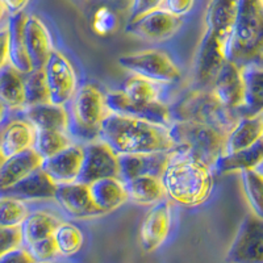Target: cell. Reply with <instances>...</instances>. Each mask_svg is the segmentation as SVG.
Here are the masks:
<instances>
[{"label": "cell", "mask_w": 263, "mask_h": 263, "mask_svg": "<svg viewBox=\"0 0 263 263\" xmlns=\"http://www.w3.org/2000/svg\"><path fill=\"white\" fill-rule=\"evenodd\" d=\"M248 204L253 215L263 220V175L258 170H249L239 174Z\"/></svg>", "instance_id": "cell-36"}, {"label": "cell", "mask_w": 263, "mask_h": 263, "mask_svg": "<svg viewBox=\"0 0 263 263\" xmlns=\"http://www.w3.org/2000/svg\"><path fill=\"white\" fill-rule=\"evenodd\" d=\"M125 183L128 199L138 205H156L166 200V191L158 177H140Z\"/></svg>", "instance_id": "cell-29"}, {"label": "cell", "mask_w": 263, "mask_h": 263, "mask_svg": "<svg viewBox=\"0 0 263 263\" xmlns=\"http://www.w3.org/2000/svg\"><path fill=\"white\" fill-rule=\"evenodd\" d=\"M71 144L74 142L69 137V133L55 130H36L33 150L45 161L65 150L66 147H69Z\"/></svg>", "instance_id": "cell-35"}, {"label": "cell", "mask_w": 263, "mask_h": 263, "mask_svg": "<svg viewBox=\"0 0 263 263\" xmlns=\"http://www.w3.org/2000/svg\"><path fill=\"white\" fill-rule=\"evenodd\" d=\"M27 250L34 258L37 263L49 262V260L58 255L57 246H55L53 237H49V238L42 239V241H39V242L28 246Z\"/></svg>", "instance_id": "cell-39"}, {"label": "cell", "mask_w": 263, "mask_h": 263, "mask_svg": "<svg viewBox=\"0 0 263 263\" xmlns=\"http://www.w3.org/2000/svg\"><path fill=\"white\" fill-rule=\"evenodd\" d=\"M29 213L24 201L0 197V228H20Z\"/></svg>", "instance_id": "cell-38"}, {"label": "cell", "mask_w": 263, "mask_h": 263, "mask_svg": "<svg viewBox=\"0 0 263 263\" xmlns=\"http://www.w3.org/2000/svg\"><path fill=\"white\" fill-rule=\"evenodd\" d=\"M238 12V2L215 0L210 2L205 9V30L215 33L218 39L228 45Z\"/></svg>", "instance_id": "cell-25"}, {"label": "cell", "mask_w": 263, "mask_h": 263, "mask_svg": "<svg viewBox=\"0 0 263 263\" xmlns=\"http://www.w3.org/2000/svg\"><path fill=\"white\" fill-rule=\"evenodd\" d=\"M257 170L259 171V173L262 174V175H263V162H262V163L259 164V166H258V168H257Z\"/></svg>", "instance_id": "cell-49"}, {"label": "cell", "mask_w": 263, "mask_h": 263, "mask_svg": "<svg viewBox=\"0 0 263 263\" xmlns=\"http://www.w3.org/2000/svg\"><path fill=\"white\" fill-rule=\"evenodd\" d=\"M182 17L171 15L162 9H154L128 23L125 32L130 36L150 42H161L171 39L182 27Z\"/></svg>", "instance_id": "cell-12"}, {"label": "cell", "mask_w": 263, "mask_h": 263, "mask_svg": "<svg viewBox=\"0 0 263 263\" xmlns=\"http://www.w3.org/2000/svg\"><path fill=\"white\" fill-rule=\"evenodd\" d=\"M88 187L93 201L104 215L114 212L129 200L125 183L120 178H107V179L98 180Z\"/></svg>", "instance_id": "cell-27"}, {"label": "cell", "mask_w": 263, "mask_h": 263, "mask_svg": "<svg viewBox=\"0 0 263 263\" xmlns=\"http://www.w3.org/2000/svg\"><path fill=\"white\" fill-rule=\"evenodd\" d=\"M107 178H120L119 156L100 140L84 145V161L79 183L86 185Z\"/></svg>", "instance_id": "cell-11"}, {"label": "cell", "mask_w": 263, "mask_h": 263, "mask_svg": "<svg viewBox=\"0 0 263 263\" xmlns=\"http://www.w3.org/2000/svg\"><path fill=\"white\" fill-rule=\"evenodd\" d=\"M213 173L212 167L196 157L173 150L161 180L171 203L195 208L210 200L215 187Z\"/></svg>", "instance_id": "cell-1"}, {"label": "cell", "mask_w": 263, "mask_h": 263, "mask_svg": "<svg viewBox=\"0 0 263 263\" xmlns=\"http://www.w3.org/2000/svg\"><path fill=\"white\" fill-rule=\"evenodd\" d=\"M44 159L33 149L4 159L0 166V195L41 168Z\"/></svg>", "instance_id": "cell-22"}, {"label": "cell", "mask_w": 263, "mask_h": 263, "mask_svg": "<svg viewBox=\"0 0 263 263\" xmlns=\"http://www.w3.org/2000/svg\"><path fill=\"white\" fill-rule=\"evenodd\" d=\"M27 13L21 12L17 15L9 16L8 23H7L9 65L23 75L33 71V66L29 55H28L27 44H25V23H27Z\"/></svg>", "instance_id": "cell-21"}, {"label": "cell", "mask_w": 263, "mask_h": 263, "mask_svg": "<svg viewBox=\"0 0 263 263\" xmlns=\"http://www.w3.org/2000/svg\"><path fill=\"white\" fill-rule=\"evenodd\" d=\"M99 140L105 142L117 156L154 154L174 150L168 128L119 115H108L100 128Z\"/></svg>", "instance_id": "cell-2"}, {"label": "cell", "mask_w": 263, "mask_h": 263, "mask_svg": "<svg viewBox=\"0 0 263 263\" xmlns=\"http://www.w3.org/2000/svg\"><path fill=\"white\" fill-rule=\"evenodd\" d=\"M4 6H6L7 12L9 15H17V13L24 12L25 7L28 6V2H4Z\"/></svg>", "instance_id": "cell-46"}, {"label": "cell", "mask_w": 263, "mask_h": 263, "mask_svg": "<svg viewBox=\"0 0 263 263\" xmlns=\"http://www.w3.org/2000/svg\"><path fill=\"white\" fill-rule=\"evenodd\" d=\"M229 62L245 69L263 61V2L241 0L234 29L227 45Z\"/></svg>", "instance_id": "cell-3"}, {"label": "cell", "mask_w": 263, "mask_h": 263, "mask_svg": "<svg viewBox=\"0 0 263 263\" xmlns=\"http://www.w3.org/2000/svg\"><path fill=\"white\" fill-rule=\"evenodd\" d=\"M3 161H4V159H3V157L0 156V166H2V163H3Z\"/></svg>", "instance_id": "cell-50"}, {"label": "cell", "mask_w": 263, "mask_h": 263, "mask_svg": "<svg viewBox=\"0 0 263 263\" xmlns=\"http://www.w3.org/2000/svg\"><path fill=\"white\" fill-rule=\"evenodd\" d=\"M23 236L20 228H0V257L13 249L21 248Z\"/></svg>", "instance_id": "cell-40"}, {"label": "cell", "mask_w": 263, "mask_h": 263, "mask_svg": "<svg viewBox=\"0 0 263 263\" xmlns=\"http://www.w3.org/2000/svg\"><path fill=\"white\" fill-rule=\"evenodd\" d=\"M69 133L87 144L99 140L102 124L109 115L105 93L91 83L82 84L69 103Z\"/></svg>", "instance_id": "cell-5"}, {"label": "cell", "mask_w": 263, "mask_h": 263, "mask_svg": "<svg viewBox=\"0 0 263 263\" xmlns=\"http://www.w3.org/2000/svg\"><path fill=\"white\" fill-rule=\"evenodd\" d=\"M54 200L57 201L66 215L77 220H86L104 215L93 201L90 187L83 183L75 182L71 184L57 185Z\"/></svg>", "instance_id": "cell-15"}, {"label": "cell", "mask_w": 263, "mask_h": 263, "mask_svg": "<svg viewBox=\"0 0 263 263\" xmlns=\"http://www.w3.org/2000/svg\"><path fill=\"white\" fill-rule=\"evenodd\" d=\"M245 81V104L239 116H257L263 114V69L249 66L242 69Z\"/></svg>", "instance_id": "cell-31"}, {"label": "cell", "mask_w": 263, "mask_h": 263, "mask_svg": "<svg viewBox=\"0 0 263 263\" xmlns=\"http://www.w3.org/2000/svg\"><path fill=\"white\" fill-rule=\"evenodd\" d=\"M44 71L50 103L66 107L78 91V78L72 63L62 51L54 50L44 67Z\"/></svg>", "instance_id": "cell-9"}, {"label": "cell", "mask_w": 263, "mask_h": 263, "mask_svg": "<svg viewBox=\"0 0 263 263\" xmlns=\"http://www.w3.org/2000/svg\"><path fill=\"white\" fill-rule=\"evenodd\" d=\"M24 96L25 108L50 103L44 69L33 70L29 74L24 75Z\"/></svg>", "instance_id": "cell-37"}, {"label": "cell", "mask_w": 263, "mask_h": 263, "mask_svg": "<svg viewBox=\"0 0 263 263\" xmlns=\"http://www.w3.org/2000/svg\"><path fill=\"white\" fill-rule=\"evenodd\" d=\"M194 8V2L190 0H162V9L171 15L182 17Z\"/></svg>", "instance_id": "cell-42"}, {"label": "cell", "mask_w": 263, "mask_h": 263, "mask_svg": "<svg viewBox=\"0 0 263 263\" xmlns=\"http://www.w3.org/2000/svg\"><path fill=\"white\" fill-rule=\"evenodd\" d=\"M119 65L153 83L171 84L180 78V69L166 51L159 49H147L119 58Z\"/></svg>", "instance_id": "cell-7"}, {"label": "cell", "mask_w": 263, "mask_h": 263, "mask_svg": "<svg viewBox=\"0 0 263 263\" xmlns=\"http://www.w3.org/2000/svg\"><path fill=\"white\" fill-rule=\"evenodd\" d=\"M45 263H49V262H45Z\"/></svg>", "instance_id": "cell-51"}, {"label": "cell", "mask_w": 263, "mask_h": 263, "mask_svg": "<svg viewBox=\"0 0 263 263\" xmlns=\"http://www.w3.org/2000/svg\"><path fill=\"white\" fill-rule=\"evenodd\" d=\"M24 120L36 130H55L69 133L70 115L69 109L51 103L34 107H27L23 109Z\"/></svg>", "instance_id": "cell-24"}, {"label": "cell", "mask_w": 263, "mask_h": 263, "mask_svg": "<svg viewBox=\"0 0 263 263\" xmlns=\"http://www.w3.org/2000/svg\"><path fill=\"white\" fill-rule=\"evenodd\" d=\"M227 263H263V220L248 215L225 255Z\"/></svg>", "instance_id": "cell-8"}, {"label": "cell", "mask_w": 263, "mask_h": 263, "mask_svg": "<svg viewBox=\"0 0 263 263\" xmlns=\"http://www.w3.org/2000/svg\"><path fill=\"white\" fill-rule=\"evenodd\" d=\"M260 140H263V114L239 117L238 123L227 136L224 156L249 149Z\"/></svg>", "instance_id": "cell-26"}, {"label": "cell", "mask_w": 263, "mask_h": 263, "mask_svg": "<svg viewBox=\"0 0 263 263\" xmlns=\"http://www.w3.org/2000/svg\"><path fill=\"white\" fill-rule=\"evenodd\" d=\"M228 61L227 44L215 33L205 30L195 61V81L201 90H211L216 77Z\"/></svg>", "instance_id": "cell-10"}, {"label": "cell", "mask_w": 263, "mask_h": 263, "mask_svg": "<svg viewBox=\"0 0 263 263\" xmlns=\"http://www.w3.org/2000/svg\"><path fill=\"white\" fill-rule=\"evenodd\" d=\"M36 129L27 120H12L0 128V156L3 159L33 149Z\"/></svg>", "instance_id": "cell-20"}, {"label": "cell", "mask_w": 263, "mask_h": 263, "mask_svg": "<svg viewBox=\"0 0 263 263\" xmlns=\"http://www.w3.org/2000/svg\"><path fill=\"white\" fill-rule=\"evenodd\" d=\"M211 92L232 111L239 112L245 104V81L242 69L227 61L216 77Z\"/></svg>", "instance_id": "cell-17"}, {"label": "cell", "mask_w": 263, "mask_h": 263, "mask_svg": "<svg viewBox=\"0 0 263 263\" xmlns=\"http://www.w3.org/2000/svg\"><path fill=\"white\" fill-rule=\"evenodd\" d=\"M6 12H7V9H6V6H4V2H0V20H2V17H3Z\"/></svg>", "instance_id": "cell-48"}, {"label": "cell", "mask_w": 263, "mask_h": 263, "mask_svg": "<svg viewBox=\"0 0 263 263\" xmlns=\"http://www.w3.org/2000/svg\"><path fill=\"white\" fill-rule=\"evenodd\" d=\"M57 191V184L49 178L45 171L39 168L4 191L0 197H13L17 200H42L54 199Z\"/></svg>", "instance_id": "cell-23"}, {"label": "cell", "mask_w": 263, "mask_h": 263, "mask_svg": "<svg viewBox=\"0 0 263 263\" xmlns=\"http://www.w3.org/2000/svg\"><path fill=\"white\" fill-rule=\"evenodd\" d=\"M263 162V140L254 146L241 150L234 154H227L218 159L213 171L220 175L230 173H243L249 170H257Z\"/></svg>", "instance_id": "cell-30"}, {"label": "cell", "mask_w": 263, "mask_h": 263, "mask_svg": "<svg viewBox=\"0 0 263 263\" xmlns=\"http://www.w3.org/2000/svg\"><path fill=\"white\" fill-rule=\"evenodd\" d=\"M0 263H37L27 249L17 248L0 257Z\"/></svg>", "instance_id": "cell-43"}, {"label": "cell", "mask_w": 263, "mask_h": 263, "mask_svg": "<svg viewBox=\"0 0 263 263\" xmlns=\"http://www.w3.org/2000/svg\"><path fill=\"white\" fill-rule=\"evenodd\" d=\"M0 103L8 109H24V75L11 65L0 70Z\"/></svg>", "instance_id": "cell-32"}, {"label": "cell", "mask_w": 263, "mask_h": 263, "mask_svg": "<svg viewBox=\"0 0 263 263\" xmlns=\"http://www.w3.org/2000/svg\"><path fill=\"white\" fill-rule=\"evenodd\" d=\"M171 221L173 213L168 199L150 208L140 227V242L145 253H153L166 242L170 236Z\"/></svg>", "instance_id": "cell-14"}, {"label": "cell", "mask_w": 263, "mask_h": 263, "mask_svg": "<svg viewBox=\"0 0 263 263\" xmlns=\"http://www.w3.org/2000/svg\"><path fill=\"white\" fill-rule=\"evenodd\" d=\"M8 114H9L8 108H7L3 103H0V128L4 125V123H6Z\"/></svg>", "instance_id": "cell-47"}, {"label": "cell", "mask_w": 263, "mask_h": 263, "mask_svg": "<svg viewBox=\"0 0 263 263\" xmlns=\"http://www.w3.org/2000/svg\"><path fill=\"white\" fill-rule=\"evenodd\" d=\"M58 255L70 258L77 255L83 248L84 234L79 227L72 222L61 221L53 234Z\"/></svg>", "instance_id": "cell-34"}, {"label": "cell", "mask_w": 263, "mask_h": 263, "mask_svg": "<svg viewBox=\"0 0 263 263\" xmlns=\"http://www.w3.org/2000/svg\"><path fill=\"white\" fill-rule=\"evenodd\" d=\"M60 222V218L46 211L30 212L20 227L21 236H23L21 248L27 249L28 246L39 242V241L53 237Z\"/></svg>", "instance_id": "cell-28"}, {"label": "cell", "mask_w": 263, "mask_h": 263, "mask_svg": "<svg viewBox=\"0 0 263 263\" xmlns=\"http://www.w3.org/2000/svg\"><path fill=\"white\" fill-rule=\"evenodd\" d=\"M9 65V48H8V30L7 27L0 30V70Z\"/></svg>", "instance_id": "cell-45"}, {"label": "cell", "mask_w": 263, "mask_h": 263, "mask_svg": "<svg viewBox=\"0 0 263 263\" xmlns=\"http://www.w3.org/2000/svg\"><path fill=\"white\" fill-rule=\"evenodd\" d=\"M105 99H107L108 111L111 115L145 120V121L166 126V128H170L171 124L174 123L170 105L164 104L163 102L149 105L137 104V103L130 102L120 90L109 91L105 93Z\"/></svg>", "instance_id": "cell-13"}, {"label": "cell", "mask_w": 263, "mask_h": 263, "mask_svg": "<svg viewBox=\"0 0 263 263\" xmlns=\"http://www.w3.org/2000/svg\"><path fill=\"white\" fill-rule=\"evenodd\" d=\"M174 123H194L229 132L238 123L239 114L218 102L211 90L196 88L170 105Z\"/></svg>", "instance_id": "cell-4"}, {"label": "cell", "mask_w": 263, "mask_h": 263, "mask_svg": "<svg viewBox=\"0 0 263 263\" xmlns=\"http://www.w3.org/2000/svg\"><path fill=\"white\" fill-rule=\"evenodd\" d=\"M120 91L133 103L137 104H154L161 102V84L153 83L138 75H130L125 79Z\"/></svg>", "instance_id": "cell-33"}, {"label": "cell", "mask_w": 263, "mask_h": 263, "mask_svg": "<svg viewBox=\"0 0 263 263\" xmlns=\"http://www.w3.org/2000/svg\"><path fill=\"white\" fill-rule=\"evenodd\" d=\"M170 157L171 152L119 156L120 179L123 182H129L136 178L147 177V175L161 178L170 161Z\"/></svg>", "instance_id": "cell-19"}, {"label": "cell", "mask_w": 263, "mask_h": 263, "mask_svg": "<svg viewBox=\"0 0 263 263\" xmlns=\"http://www.w3.org/2000/svg\"><path fill=\"white\" fill-rule=\"evenodd\" d=\"M174 150L187 153L215 167L225 154L228 133L212 126L194 123H173L168 128Z\"/></svg>", "instance_id": "cell-6"}, {"label": "cell", "mask_w": 263, "mask_h": 263, "mask_svg": "<svg viewBox=\"0 0 263 263\" xmlns=\"http://www.w3.org/2000/svg\"><path fill=\"white\" fill-rule=\"evenodd\" d=\"M162 6V0L158 2H145V0H140V2H135L132 4V18H137L140 16L145 15V13H149L154 9H159Z\"/></svg>", "instance_id": "cell-44"}, {"label": "cell", "mask_w": 263, "mask_h": 263, "mask_svg": "<svg viewBox=\"0 0 263 263\" xmlns=\"http://www.w3.org/2000/svg\"><path fill=\"white\" fill-rule=\"evenodd\" d=\"M84 161V145L71 144L51 158L42 162L41 170L45 171L57 185L78 182Z\"/></svg>", "instance_id": "cell-16"}, {"label": "cell", "mask_w": 263, "mask_h": 263, "mask_svg": "<svg viewBox=\"0 0 263 263\" xmlns=\"http://www.w3.org/2000/svg\"><path fill=\"white\" fill-rule=\"evenodd\" d=\"M25 44L33 70L44 69L49 57L55 49L50 30L39 16H28L25 23Z\"/></svg>", "instance_id": "cell-18"}, {"label": "cell", "mask_w": 263, "mask_h": 263, "mask_svg": "<svg viewBox=\"0 0 263 263\" xmlns=\"http://www.w3.org/2000/svg\"><path fill=\"white\" fill-rule=\"evenodd\" d=\"M93 30H95L98 34H108L111 33L112 30L116 27V17H115L114 13L107 8H100L98 12L93 16Z\"/></svg>", "instance_id": "cell-41"}]
</instances>
